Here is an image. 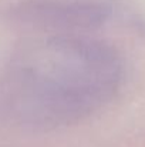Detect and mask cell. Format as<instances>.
<instances>
[{"mask_svg": "<svg viewBox=\"0 0 145 147\" xmlns=\"http://www.w3.org/2000/svg\"><path fill=\"white\" fill-rule=\"evenodd\" d=\"M121 63L104 45L51 37L20 51L1 82V103L20 124L54 129L78 121L117 92Z\"/></svg>", "mask_w": 145, "mask_h": 147, "instance_id": "cell-1", "label": "cell"}, {"mask_svg": "<svg viewBox=\"0 0 145 147\" xmlns=\"http://www.w3.org/2000/svg\"><path fill=\"white\" fill-rule=\"evenodd\" d=\"M26 20L46 24H93L105 16L104 9L87 3H37L26 6L19 13Z\"/></svg>", "mask_w": 145, "mask_h": 147, "instance_id": "cell-2", "label": "cell"}]
</instances>
